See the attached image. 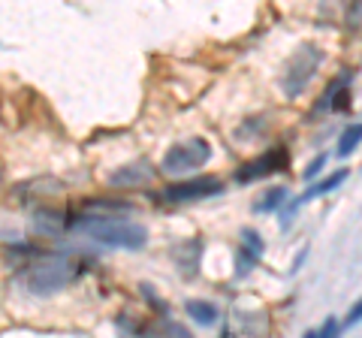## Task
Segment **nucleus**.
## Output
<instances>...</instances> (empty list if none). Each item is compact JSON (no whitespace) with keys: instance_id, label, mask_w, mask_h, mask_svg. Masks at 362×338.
<instances>
[{"instance_id":"14","label":"nucleus","mask_w":362,"mask_h":338,"mask_svg":"<svg viewBox=\"0 0 362 338\" xmlns=\"http://www.w3.org/2000/svg\"><path fill=\"white\" fill-rule=\"evenodd\" d=\"M359 142H362V121L347 124L344 133H341V139H338V157H350L359 148Z\"/></svg>"},{"instance_id":"5","label":"nucleus","mask_w":362,"mask_h":338,"mask_svg":"<svg viewBox=\"0 0 362 338\" xmlns=\"http://www.w3.org/2000/svg\"><path fill=\"white\" fill-rule=\"evenodd\" d=\"M223 194V182L214 175H199V178H187V182H178V185H169L163 187L157 199L169 202V206H178V202H194V199H209V197H218Z\"/></svg>"},{"instance_id":"16","label":"nucleus","mask_w":362,"mask_h":338,"mask_svg":"<svg viewBox=\"0 0 362 338\" xmlns=\"http://www.w3.org/2000/svg\"><path fill=\"white\" fill-rule=\"evenodd\" d=\"M356 323H362V296L350 305V311H347V317L341 320V330H350V326H356Z\"/></svg>"},{"instance_id":"3","label":"nucleus","mask_w":362,"mask_h":338,"mask_svg":"<svg viewBox=\"0 0 362 338\" xmlns=\"http://www.w3.org/2000/svg\"><path fill=\"white\" fill-rule=\"evenodd\" d=\"M323 64V52L311 46V42H305V46H299L296 52L290 54V61L284 66V76H281V88H284V94L290 100L302 97V91L311 85V78L317 76V70H320Z\"/></svg>"},{"instance_id":"8","label":"nucleus","mask_w":362,"mask_h":338,"mask_svg":"<svg viewBox=\"0 0 362 338\" xmlns=\"http://www.w3.org/2000/svg\"><path fill=\"white\" fill-rule=\"evenodd\" d=\"M154 178V166L148 161H133L118 166L115 173H109V185L112 187H142Z\"/></svg>"},{"instance_id":"2","label":"nucleus","mask_w":362,"mask_h":338,"mask_svg":"<svg viewBox=\"0 0 362 338\" xmlns=\"http://www.w3.org/2000/svg\"><path fill=\"white\" fill-rule=\"evenodd\" d=\"M78 278V266L70 260V257L61 254H45L40 260H30L21 272V284H25L28 293L33 296H52L64 287H70Z\"/></svg>"},{"instance_id":"15","label":"nucleus","mask_w":362,"mask_h":338,"mask_svg":"<svg viewBox=\"0 0 362 338\" xmlns=\"http://www.w3.org/2000/svg\"><path fill=\"white\" fill-rule=\"evenodd\" d=\"M257 251H251V247H242V251H239V266H235V272H239V275H247V272H251V269L257 266Z\"/></svg>"},{"instance_id":"18","label":"nucleus","mask_w":362,"mask_h":338,"mask_svg":"<svg viewBox=\"0 0 362 338\" xmlns=\"http://www.w3.org/2000/svg\"><path fill=\"white\" fill-rule=\"evenodd\" d=\"M242 239H245V245L251 247V251L263 254V242H259V235H257V233H251V230H242Z\"/></svg>"},{"instance_id":"13","label":"nucleus","mask_w":362,"mask_h":338,"mask_svg":"<svg viewBox=\"0 0 362 338\" xmlns=\"http://www.w3.org/2000/svg\"><path fill=\"white\" fill-rule=\"evenodd\" d=\"M199 251H202L199 239H190L187 245L178 247V272H181V275H194V272H197V266H199Z\"/></svg>"},{"instance_id":"10","label":"nucleus","mask_w":362,"mask_h":338,"mask_svg":"<svg viewBox=\"0 0 362 338\" xmlns=\"http://www.w3.org/2000/svg\"><path fill=\"white\" fill-rule=\"evenodd\" d=\"M287 197H290L287 187H269V190H263V194L254 199V211H257V215H269V211H278V209L287 202Z\"/></svg>"},{"instance_id":"17","label":"nucleus","mask_w":362,"mask_h":338,"mask_svg":"<svg viewBox=\"0 0 362 338\" xmlns=\"http://www.w3.org/2000/svg\"><path fill=\"white\" fill-rule=\"evenodd\" d=\"M326 163H329V154H317V157H314V161L308 163V169H305V178H314V175H317V173H320V169H323Z\"/></svg>"},{"instance_id":"7","label":"nucleus","mask_w":362,"mask_h":338,"mask_svg":"<svg viewBox=\"0 0 362 338\" xmlns=\"http://www.w3.org/2000/svg\"><path fill=\"white\" fill-rule=\"evenodd\" d=\"M347 175H350V169H335L332 175H326L323 182L311 185V187L305 190L302 197H296V199H293L290 206L284 209V227H287V223L293 221V215H296V209H302L305 202H311V199H317V197H326V194H332V190H335L338 185H344V182H347Z\"/></svg>"},{"instance_id":"12","label":"nucleus","mask_w":362,"mask_h":338,"mask_svg":"<svg viewBox=\"0 0 362 338\" xmlns=\"http://www.w3.org/2000/svg\"><path fill=\"white\" fill-rule=\"evenodd\" d=\"M33 230H37L40 235H58L61 227H64V218L58 215V211H52V209H40V211H33Z\"/></svg>"},{"instance_id":"9","label":"nucleus","mask_w":362,"mask_h":338,"mask_svg":"<svg viewBox=\"0 0 362 338\" xmlns=\"http://www.w3.org/2000/svg\"><path fill=\"white\" fill-rule=\"evenodd\" d=\"M185 311H187V317L197 320L199 326H214V323H218V317H221V311L214 308L211 302H206V299H187Z\"/></svg>"},{"instance_id":"4","label":"nucleus","mask_w":362,"mask_h":338,"mask_svg":"<svg viewBox=\"0 0 362 338\" xmlns=\"http://www.w3.org/2000/svg\"><path fill=\"white\" fill-rule=\"evenodd\" d=\"M211 157V145L209 139L194 136V139H185V142H175L173 148L163 154L160 169L166 175H185V173H197L199 166H206Z\"/></svg>"},{"instance_id":"11","label":"nucleus","mask_w":362,"mask_h":338,"mask_svg":"<svg viewBox=\"0 0 362 338\" xmlns=\"http://www.w3.org/2000/svg\"><path fill=\"white\" fill-rule=\"evenodd\" d=\"M85 211L88 215H127V211H133V202L127 199H90L85 202Z\"/></svg>"},{"instance_id":"6","label":"nucleus","mask_w":362,"mask_h":338,"mask_svg":"<svg viewBox=\"0 0 362 338\" xmlns=\"http://www.w3.org/2000/svg\"><path fill=\"white\" fill-rule=\"evenodd\" d=\"M284 163H287V154L272 148V151L259 154V157H254V161H247V163H242L239 169H235V182L251 185V182H257V178H266L272 173H278V169H284Z\"/></svg>"},{"instance_id":"1","label":"nucleus","mask_w":362,"mask_h":338,"mask_svg":"<svg viewBox=\"0 0 362 338\" xmlns=\"http://www.w3.org/2000/svg\"><path fill=\"white\" fill-rule=\"evenodd\" d=\"M78 233H85L88 239L109 247H124V251H142L148 245V230L136 221H127L121 215H85L76 221Z\"/></svg>"}]
</instances>
